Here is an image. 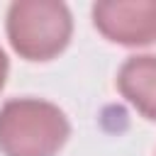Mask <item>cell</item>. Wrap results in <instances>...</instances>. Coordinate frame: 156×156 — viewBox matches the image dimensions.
Here are the masks:
<instances>
[{"label":"cell","instance_id":"cell-3","mask_svg":"<svg viewBox=\"0 0 156 156\" xmlns=\"http://www.w3.org/2000/svg\"><path fill=\"white\" fill-rule=\"evenodd\" d=\"M93 22L102 37L124 46L156 41V0H102L93 5Z\"/></svg>","mask_w":156,"mask_h":156},{"label":"cell","instance_id":"cell-4","mask_svg":"<svg viewBox=\"0 0 156 156\" xmlns=\"http://www.w3.org/2000/svg\"><path fill=\"white\" fill-rule=\"evenodd\" d=\"M117 88L122 98L146 119H156V56L139 54L129 56L119 73Z\"/></svg>","mask_w":156,"mask_h":156},{"label":"cell","instance_id":"cell-1","mask_svg":"<svg viewBox=\"0 0 156 156\" xmlns=\"http://www.w3.org/2000/svg\"><path fill=\"white\" fill-rule=\"evenodd\" d=\"M71 134L66 115L39 98H15L0 107V151L5 156H56Z\"/></svg>","mask_w":156,"mask_h":156},{"label":"cell","instance_id":"cell-5","mask_svg":"<svg viewBox=\"0 0 156 156\" xmlns=\"http://www.w3.org/2000/svg\"><path fill=\"white\" fill-rule=\"evenodd\" d=\"M5 78H7V56H5V51L0 49V88L5 85Z\"/></svg>","mask_w":156,"mask_h":156},{"label":"cell","instance_id":"cell-2","mask_svg":"<svg viewBox=\"0 0 156 156\" xmlns=\"http://www.w3.org/2000/svg\"><path fill=\"white\" fill-rule=\"evenodd\" d=\"M7 39L27 61L58 56L71 39L73 20L58 0H17L7 10Z\"/></svg>","mask_w":156,"mask_h":156}]
</instances>
